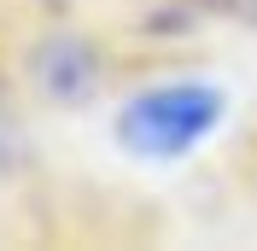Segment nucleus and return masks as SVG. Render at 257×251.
Returning a JSON list of instances; mask_svg holds the SVG:
<instances>
[{"instance_id": "1", "label": "nucleus", "mask_w": 257, "mask_h": 251, "mask_svg": "<svg viewBox=\"0 0 257 251\" xmlns=\"http://www.w3.org/2000/svg\"><path fill=\"white\" fill-rule=\"evenodd\" d=\"M222 117V94L210 82H164L117 111V141L135 158H181Z\"/></svg>"}, {"instance_id": "2", "label": "nucleus", "mask_w": 257, "mask_h": 251, "mask_svg": "<svg viewBox=\"0 0 257 251\" xmlns=\"http://www.w3.org/2000/svg\"><path fill=\"white\" fill-rule=\"evenodd\" d=\"M35 76H41V88H47L53 99H82L88 88H94V47L76 41V35H59V41L41 47Z\"/></svg>"}, {"instance_id": "3", "label": "nucleus", "mask_w": 257, "mask_h": 251, "mask_svg": "<svg viewBox=\"0 0 257 251\" xmlns=\"http://www.w3.org/2000/svg\"><path fill=\"white\" fill-rule=\"evenodd\" d=\"M205 12L228 18V24H245V30H257V0H199Z\"/></svg>"}]
</instances>
